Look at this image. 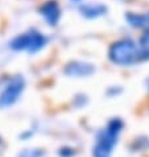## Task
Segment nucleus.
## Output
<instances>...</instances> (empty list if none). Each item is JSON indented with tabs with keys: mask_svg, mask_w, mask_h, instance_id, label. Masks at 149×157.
I'll return each mask as SVG.
<instances>
[{
	"mask_svg": "<svg viewBox=\"0 0 149 157\" xmlns=\"http://www.w3.org/2000/svg\"><path fill=\"white\" fill-rule=\"evenodd\" d=\"M81 12L83 16L89 17V19H94V17H99L107 12V7L103 4H86V6L81 7Z\"/></svg>",
	"mask_w": 149,
	"mask_h": 157,
	"instance_id": "7",
	"label": "nucleus"
},
{
	"mask_svg": "<svg viewBox=\"0 0 149 157\" xmlns=\"http://www.w3.org/2000/svg\"><path fill=\"white\" fill-rule=\"evenodd\" d=\"M2 143H3V140H2V137H0V145H2Z\"/></svg>",
	"mask_w": 149,
	"mask_h": 157,
	"instance_id": "13",
	"label": "nucleus"
},
{
	"mask_svg": "<svg viewBox=\"0 0 149 157\" xmlns=\"http://www.w3.org/2000/svg\"><path fill=\"white\" fill-rule=\"evenodd\" d=\"M137 54L141 59H149V30H147L143 34L141 40H140V46Z\"/></svg>",
	"mask_w": 149,
	"mask_h": 157,
	"instance_id": "9",
	"label": "nucleus"
},
{
	"mask_svg": "<svg viewBox=\"0 0 149 157\" xmlns=\"http://www.w3.org/2000/svg\"><path fill=\"white\" fill-rule=\"evenodd\" d=\"M123 127L124 124L120 119L109 120L107 127L100 131L96 136L95 145L93 148V157H111Z\"/></svg>",
	"mask_w": 149,
	"mask_h": 157,
	"instance_id": "1",
	"label": "nucleus"
},
{
	"mask_svg": "<svg viewBox=\"0 0 149 157\" xmlns=\"http://www.w3.org/2000/svg\"><path fill=\"white\" fill-rule=\"evenodd\" d=\"M44 151L41 149H24L19 157H44Z\"/></svg>",
	"mask_w": 149,
	"mask_h": 157,
	"instance_id": "10",
	"label": "nucleus"
},
{
	"mask_svg": "<svg viewBox=\"0 0 149 157\" xmlns=\"http://www.w3.org/2000/svg\"><path fill=\"white\" fill-rule=\"evenodd\" d=\"M40 12H41V15L45 17V20L48 21L49 25L53 27V25L58 24L59 17H61V10H59V6L57 2H54V0L46 2L40 8Z\"/></svg>",
	"mask_w": 149,
	"mask_h": 157,
	"instance_id": "6",
	"label": "nucleus"
},
{
	"mask_svg": "<svg viewBox=\"0 0 149 157\" xmlns=\"http://www.w3.org/2000/svg\"><path fill=\"white\" fill-rule=\"evenodd\" d=\"M95 71L94 66L91 63H86V62H81V61H74V62H70L66 69H65V73L67 74L69 77H89Z\"/></svg>",
	"mask_w": 149,
	"mask_h": 157,
	"instance_id": "5",
	"label": "nucleus"
},
{
	"mask_svg": "<svg viewBox=\"0 0 149 157\" xmlns=\"http://www.w3.org/2000/svg\"><path fill=\"white\" fill-rule=\"evenodd\" d=\"M74 155H75V149H71V148H62L59 151L61 157H73Z\"/></svg>",
	"mask_w": 149,
	"mask_h": 157,
	"instance_id": "11",
	"label": "nucleus"
},
{
	"mask_svg": "<svg viewBox=\"0 0 149 157\" xmlns=\"http://www.w3.org/2000/svg\"><path fill=\"white\" fill-rule=\"evenodd\" d=\"M147 86H148V90H149V78H148V81H147Z\"/></svg>",
	"mask_w": 149,
	"mask_h": 157,
	"instance_id": "12",
	"label": "nucleus"
},
{
	"mask_svg": "<svg viewBox=\"0 0 149 157\" xmlns=\"http://www.w3.org/2000/svg\"><path fill=\"white\" fill-rule=\"evenodd\" d=\"M128 23L136 28H145L149 30V13L145 15H136V13H128L125 16Z\"/></svg>",
	"mask_w": 149,
	"mask_h": 157,
	"instance_id": "8",
	"label": "nucleus"
},
{
	"mask_svg": "<svg viewBox=\"0 0 149 157\" xmlns=\"http://www.w3.org/2000/svg\"><path fill=\"white\" fill-rule=\"evenodd\" d=\"M46 44V37L42 36L38 32H28L16 36L11 41V48L13 50H27L29 53H36L40 49H42Z\"/></svg>",
	"mask_w": 149,
	"mask_h": 157,
	"instance_id": "3",
	"label": "nucleus"
},
{
	"mask_svg": "<svg viewBox=\"0 0 149 157\" xmlns=\"http://www.w3.org/2000/svg\"><path fill=\"white\" fill-rule=\"evenodd\" d=\"M108 56L113 63L120 65V66H127V65L133 63L139 54L135 42L129 38H125V40H120L113 44L109 48Z\"/></svg>",
	"mask_w": 149,
	"mask_h": 157,
	"instance_id": "2",
	"label": "nucleus"
},
{
	"mask_svg": "<svg viewBox=\"0 0 149 157\" xmlns=\"http://www.w3.org/2000/svg\"><path fill=\"white\" fill-rule=\"evenodd\" d=\"M25 82L23 77H15L10 83L6 86V89L2 91L0 94V107L7 108L15 104L17 102V99L20 98L21 93L24 90Z\"/></svg>",
	"mask_w": 149,
	"mask_h": 157,
	"instance_id": "4",
	"label": "nucleus"
}]
</instances>
